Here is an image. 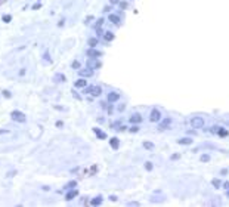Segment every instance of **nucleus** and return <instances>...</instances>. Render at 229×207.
Wrapping results in <instances>:
<instances>
[{
	"instance_id": "1",
	"label": "nucleus",
	"mask_w": 229,
	"mask_h": 207,
	"mask_svg": "<svg viewBox=\"0 0 229 207\" xmlns=\"http://www.w3.org/2000/svg\"><path fill=\"white\" fill-rule=\"evenodd\" d=\"M83 93L90 95V96H93V98H101V95H102V86H99V84H90V86H86Z\"/></svg>"
},
{
	"instance_id": "2",
	"label": "nucleus",
	"mask_w": 229,
	"mask_h": 207,
	"mask_svg": "<svg viewBox=\"0 0 229 207\" xmlns=\"http://www.w3.org/2000/svg\"><path fill=\"white\" fill-rule=\"evenodd\" d=\"M11 118H12V121H15V123H18V124L27 123V115L24 114L22 111H19V110H13L11 113Z\"/></svg>"
},
{
	"instance_id": "3",
	"label": "nucleus",
	"mask_w": 229,
	"mask_h": 207,
	"mask_svg": "<svg viewBox=\"0 0 229 207\" xmlns=\"http://www.w3.org/2000/svg\"><path fill=\"white\" fill-rule=\"evenodd\" d=\"M161 118H163V114H161L160 110H157V108L151 110V113H149V121L151 123H160Z\"/></svg>"
},
{
	"instance_id": "4",
	"label": "nucleus",
	"mask_w": 229,
	"mask_h": 207,
	"mask_svg": "<svg viewBox=\"0 0 229 207\" xmlns=\"http://www.w3.org/2000/svg\"><path fill=\"white\" fill-rule=\"evenodd\" d=\"M204 124H206V121H204V118L200 117V115H195V117L191 118V126L194 127V129H203Z\"/></svg>"
},
{
	"instance_id": "5",
	"label": "nucleus",
	"mask_w": 229,
	"mask_h": 207,
	"mask_svg": "<svg viewBox=\"0 0 229 207\" xmlns=\"http://www.w3.org/2000/svg\"><path fill=\"white\" fill-rule=\"evenodd\" d=\"M87 67H90L93 70H98L102 67V62L99 61V58H87V62H86Z\"/></svg>"
},
{
	"instance_id": "6",
	"label": "nucleus",
	"mask_w": 229,
	"mask_h": 207,
	"mask_svg": "<svg viewBox=\"0 0 229 207\" xmlns=\"http://www.w3.org/2000/svg\"><path fill=\"white\" fill-rule=\"evenodd\" d=\"M93 73H95V70L90 68V67H87V65H86V68H80V70H79V76H80V77H84V79H89V77H92V76H93Z\"/></svg>"
},
{
	"instance_id": "7",
	"label": "nucleus",
	"mask_w": 229,
	"mask_h": 207,
	"mask_svg": "<svg viewBox=\"0 0 229 207\" xmlns=\"http://www.w3.org/2000/svg\"><path fill=\"white\" fill-rule=\"evenodd\" d=\"M76 197H79V189H77V188L68 189V191L65 192V200H67V201H71V200H74Z\"/></svg>"
},
{
	"instance_id": "8",
	"label": "nucleus",
	"mask_w": 229,
	"mask_h": 207,
	"mask_svg": "<svg viewBox=\"0 0 229 207\" xmlns=\"http://www.w3.org/2000/svg\"><path fill=\"white\" fill-rule=\"evenodd\" d=\"M108 21L111 24H115V25H121V18L117 13H109L108 15Z\"/></svg>"
},
{
	"instance_id": "9",
	"label": "nucleus",
	"mask_w": 229,
	"mask_h": 207,
	"mask_svg": "<svg viewBox=\"0 0 229 207\" xmlns=\"http://www.w3.org/2000/svg\"><path fill=\"white\" fill-rule=\"evenodd\" d=\"M102 56V52H99L96 47H89L87 49V58H99Z\"/></svg>"
},
{
	"instance_id": "10",
	"label": "nucleus",
	"mask_w": 229,
	"mask_h": 207,
	"mask_svg": "<svg viewBox=\"0 0 229 207\" xmlns=\"http://www.w3.org/2000/svg\"><path fill=\"white\" fill-rule=\"evenodd\" d=\"M118 99H120V93L118 92H109L108 96H106V101L109 104H115Z\"/></svg>"
},
{
	"instance_id": "11",
	"label": "nucleus",
	"mask_w": 229,
	"mask_h": 207,
	"mask_svg": "<svg viewBox=\"0 0 229 207\" xmlns=\"http://www.w3.org/2000/svg\"><path fill=\"white\" fill-rule=\"evenodd\" d=\"M86 86H87V80H86L84 77H80L79 80L74 81V87H76V89H84Z\"/></svg>"
},
{
	"instance_id": "12",
	"label": "nucleus",
	"mask_w": 229,
	"mask_h": 207,
	"mask_svg": "<svg viewBox=\"0 0 229 207\" xmlns=\"http://www.w3.org/2000/svg\"><path fill=\"white\" fill-rule=\"evenodd\" d=\"M93 133L96 135V138L101 139V141H103V139L108 138V135H106V133H105L103 130H101L99 127H93Z\"/></svg>"
},
{
	"instance_id": "13",
	"label": "nucleus",
	"mask_w": 229,
	"mask_h": 207,
	"mask_svg": "<svg viewBox=\"0 0 229 207\" xmlns=\"http://www.w3.org/2000/svg\"><path fill=\"white\" fill-rule=\"evenodd\" d=\"M129 121H130L132 124H140V121H142V115L139 114V113H135V114L130 115Z\"/></svg>"
},
{
	"instance_id": "14",
	"label": "nucleus",
	"mask_w": 229,
	"mask_h": 207,
	"mask_svg": "<svg viewBox=\"0 0 229 207\" xmlns=\"http://www.w3.org/2000/svg\"><path fill=\"white\" fill-rule=\"evenodd\" d=\"M170 124H172V118H170V117H167V118H164V120L161 118V120H160V126H158V129H160V130L169 129V126H170Z\"/></svg>"
},
{
	"instance_id": "15",
	"label": "nucleus",
	"mask_w": 229,
	"mask_h": 207,
	"mask_svg": "<svg viewBox=\"0 0 229 207\" xmlns=\"http://www.w3.org/2000/svg\"><path fill=\"white\" fill-rule=\"evenodd\" d=\"M64 81H67V76L65 74H62V73L53 74V83H64Z\"/></svg>"
},
{
	"instance_id": "16",
	"label": "nucleus",
	"mask_w": 229,
	"mask_h": 207,
	"mask_svg": "<svg viewBox=\"0 0 229 207\" xmlns=\"http://www.w3.org/2000/svg\"><path fill=\"white\" fill-rule=\"evenodd\" d=\"M102 201H103L102 195H96V197H93L90 201H89V204H90V206H101V204H102Z\"/></svg>"
},
{
	"instance_id": "17",
	"label": "nucleus",
	"mask_w": 229,
	"mask_h": 207,
	"mask_svg": "<svg viewBox=\"0 0 229 207\" xmlns=\"http://www.w3.org/2000/svg\"><path fill=\"white\" fill-rule=\"evenodd\" d=\"M109 147H111L114 151H117L118 148H120V139L117 138V136L111 138V139H109Z\"/></svg>"
},
{
	"instance_id": "18",
	"label": "nucleus",
	"mask_w": 229,
	"mask_h": 207,
	"mask_svg": "<svg viewBox=\"0 0 229 207\" xmlns=\"http://www.w3.org/2000/svg\"><path fill=\"white\" fill-rule=\"evenodd\" d=\"M102 39L106 42V43H109V42H113V40L115 39V34L113 33V31H105L103 36H102Z\"/></svg>"
},
{
	"instance_id": "19",
	"label": "nucleus",
	"mask_w": 229,
	"mask_h": 207,
	"mask_svg": "<svg viewBox=\"0 0 229 207\" xmlns=\"http://www.w3.org/2000/svg\"><path fill=\"white\" fill-rule=\"evenodd\" d=\"M194 142V139L192 138H180L177 139V144H180V145H191Z\"/></svg>"
},
{
	"instance_id": "20",
	"label": "nucleus",
	"mask_w": 229,
	"mask_h": 207,
	"mask_svg": "<svg viewBox=\"0 0 229 207\" xmlns=\"http://www.w3.org/2000/svg\"><path fill=\"white\" fill-rule=\"evenodd\" d=\"M76 186H77V181H69V182H67V184L64 185V191L72 189V188H76Z\"/></svg>"
},
{
	"instance_id": "21",
	"label": "nucleus",
	"mask_w": 229,
	"mask_h": 207,
	"mask_svg": "<svg viewBox=\"0 0 229 207\" xmlns=\"http://www.w3.org/2000/svg\"><path fill=\"white\" fill-rule=\"evenodd\" d=\"M98 42H99L98 37H90V39L87 40V45H89V47H96L98 46Z\"/></svg>"
},
{
	"instance_id": "22",
	"label": "nucleus",
	"mask_w": 229,
	"mask_h": 207,
	"mask_svg": "<svg viewBox=\"0 0 229 207\" xmlns=\"http://www.w3.org/2000/svg\"><path fill=\"white\" fill-rule=\"evenodd\" d=\"M222 181L220 179H217V178H214V179H211V185H213V188H216V189H219V188H222Z\"/></svg>"
},
{
	"instance_id": "23",
	"label": "nucleus",
	"mask_w": 229,
	"mask_h": 207,
	"mask_svg": "<svg viewBox=\"0 0 229 207\" xmlns=\"http://www.w3.org/2000/svg\"><path fill=\"white\" fill-rule=\"evenodd\" d=\"M71 68L76 70V71H79V70L81 68V62L80 61H77V59H74V61L71 62Z\"/></svg>"
},
{
	"instance_id": "24",
	"label": "nucleus",
	"mask_w": 229,
	"mask_h": 207,
	"mask_svg": "<svg viewBox=\"0 0 229 207\" xmlns=\"http://www.w3.org/2000/svg\"><path fill=\"white\" fill-rule=\"evenodd\" d=\"M103 21H105L103 18H98V19H96V22L93 24V28H95V30H98V28H101V27H102V25H103Z\"/></svg>"
},
{
	"instance_id": "25",
	"label": "nucleus",
	"mask_w": 229,
	"mask_h": 207,
	"mask_svg": "<svg viewBox=\"0 0 229 207\" xmlns=\"http://www.w3.org/2000/svg\"><path fill=\"white\" fill-rule=\"evenodd\" d=\"M42 59H43L45 62H49V64L52 62V58H50V53H49V50H46L45 53L42 55Z\"/></svg>"
},
{
	"instance_id": "26",
	"label": "nucleus",
	"mask_w": 229,
	"mask_h": 207,
	"mask_svg": "<svg viewBox=\"0 0 229 207\" xmlns=\"http://www.w3.org/2000/svg\"><path fill=\"white\" fill-rule=\"evenodd\" d=\"M217 135L219 136H222V138H225V136H228V130H226V129H223V127H219L217 129Z\"/></svg>"
},
{
	"instance_id": "27",
	"label": "nucleus",
	"mask_w": 229,
	"mask_h": 207,
	"mask_svg": "<svg viewBox=\"0 0 229 207\" xmlns=\"http://www.w3.org/2000/svg\"><path fill=\"white\" fill-rule=\"evenodd\" d=\"M142 145H143V148H145V150H149V151L154 150V144H152V142H148V141H145V142H143Z\"/></svg>"
},
{
	"instance_id": "28",
	"label": "nucleus",
	"mask_w": 229,
	"mask_h": 207,
	"mask_svg": "<svg viewBox=\"0 0 229 207\" xmlns=\"http://www.w3.org/2000/svg\"><path fill=\"white\" fill-rule=\"evenodd\" d=\"M210 160H211V157H210L208 154H203V155L200 157V161H201V163H208Z\"/></svg>"
},
{
	"instance_id": "29",
	"label": "nucleus",
	"mask_w": 229,
	"mask_h": 207,
	"mask_svg": "<svg viewBox=\"0 0 229 207\" xmlns=\"http://www.w3.org/2000/svg\"><path fill=\"white\" fill-rule=\"evenodd\" d=\"M2 19H3V22L5 24H9L12 21V15L11 13H8V15H3V16H2Z\"/></svg>"
},
{
	"instance_id": "30",
	"label": "nucleus",
	"mask_w": 229,
	"mask_h": 207,
	"mask_svg": "<svg viewBox=\"0 0 229 207\" xmlns=\"http://www.w3.org/2000/svg\"><path fill=\"white\" fill-rule=\"evenodd\" d=\"M2 95H3V98H6V99H11V98H12V92H11V90H2Z\"/></svg>"
},
{
	"instance_id": "31",
	"label": "nucleus",
	"mask_w": 229,
	"mask_h": 207,
	"mask_svg": "<svg viewBox=\"0 0 229 207\" xmlns=\"http://www.w3.org/2000/svg\"><path fill=\"white\" fill-rule=\"evenodd\" d=\"M120 126H121V120H117V121H113V123H111V127L115 129V130H118Z\"/></svg>"
},
{
	"instance_id": "32",
	"label": "nucleus",
	"mask_w": 229,
	"mask_h": 207,
	"mask_svg": "<svg viewBox=\"0 0 229 207\" xmlns=\"http://www.w3.org/2000/svg\"><path fill=\"white\" fill-rule=\"evenodd\" d=\"M129 132H130V133H137V132H139V124H133V126L129 129Z\"/></svg>"
},
{
	"instance_id": "33",
	"label": "nucleus",
	"mask_w": 229,
	"mask_h": 207,
	"mask_svg": "<svg viewBox=\"0 0 229 207\" xmlns=\"http://www.w3.org/2000/svg\"><path fill=\"white\" fill-rule=\"evenodd\" d=\"M40 8H42V2H35L34 5L31 6V9H33V11H39Z\"/></svg>"
},
{
	"instance_id": "34",
	"label": "nucleus",
	"mask_w": 229,
	"mask_h": 207,
	"mask_svg": "<svg viewBox=\"0 0 229 207\" xmlns=\"http://www.w3.org/2000/svg\"><path fill=\"white\" fill-rule=\"evenodd\" d=\"M145 169H146L148 172H151V170L154 169V164H152L151 161H146V163H145Z\"/></svg>"
},
{
	"instance_id": "35",
	"label": "nucleus",
	"mask_w": 229,
	"mask_h": 207,
	"mask_svg": "<svg viewBox=\"0 0 229 207\" xmlns=\"http://www.w3.org/2000/svg\"><path fill=\"white\" fill-rule=\"evenodd\" d=\"M16 170H15V169H13V170H9V172L6 173V178H13V176H15V175H16Z\"/></svg>"
},
{
	"instance_id": "36",
	"label": "nucleus",
	"mask_w": 229,
	"mask_h": 207,
	"mask_svg": "<svg viewBox=\"0 0 229 207\" xmlns=\"http://www.w3.org/2000/svg\"><path fill=\"white\" fill-rule=\"evenodd\" d=\"M103 33H105V31L102 30V27H101V28H98V30H96V37H98V39H99V37H102Z\"/></svg>"
},
{
	"instance_id": "37",
	"label": "nucleus",
	"mask_w": 229,
	"mask_h": 207,
	"mask_svg": "<svg viewBox=\"0 0 229 207\" xmlns=\"http://www.w3.org/2000/svg\"><path fill=\"white\" fill-rule=\"evenodd\" d=\"M55 126H56L58 129H62V127H64V121H62V120H58L56 123H55Z\"/></svg>"
},
{
	"instance_id": "38",
	"label": "nucleus",
	"mask_w": 229,
	"mask_h": 207,
	"mask_svg": "<svg viewBox=\"0 0 229 207\" xmlns=\"http://www.w3.org/2000/svg\"><path fill=\"white\" fill-rule=\"evenodd\" d=\"M106 111H108V114H113V111H114V107H113V104H109V105L106 107Z\"/></svg>"
},
{
	"instance_id": "39",
	"label": "nucleus",
	"mask_w": 229,
	"mask_h": 207,
	"mask_svg": "<svg viewBox=\"0 0 229 207\" xmlns=\"http://www.w3.org/2000/svg\"><path fill=\"white\" fill-rule=\"evenodd\" d=\"M120 8H121V9H127V8H129V3H127V2H120Z\"/></svg>"
},
{
	"instance_id": "40",
	"label": "nucleus",
	"mask_w": 229,
	"mask_h": 207,
	"mask_svg": "<svg viewBox=\"0 0 229 207\" xmlns=\"http://www.w3.org/2000/svg\"><path fill=\"white\" fill-rule=\"evenodd\" d=\"M11 130L9 129H0V135H9Z\"/></svg>"
},
{
	"instance_id": "41",
	"label": "nucleus",
	"mask_w": 229,
	"mask_h": 207,
	"mask_svg": "<svg viewBox=\"0 0 229 207\" xmlns=\"http://www.w3.org/2000/svg\"><path fill=\"white\" fill-rule=\"evenodd\" d=\"M93 19H95V16H93V15H89V16L86 18V21H84V24H89V22H92Z\"/></svg>"
},
{
	"instance_id": "42",
	"label": "nucleus",
	"mask_w": 229,
	"mask_h": 207,
	"mask_svg": "<svg viewBox=\"0 0 229 207\" xmlns=\"http://www.w3.org/2000/svg\"><path fill=\"white\" fill-rule=\"evenodd\" d=\"M25 73H27V70L25 68L19 70V71H18V76H19V77H22V76H25Z\"/></svg>"
},
{
	"instance_id": "43",
	"label": "nucleus",
	"mask_w": 229,
	"mask_h": 207,
	"mask_svg": "<svg viewBox=\"0 0 229 207\" xmlns=\"http://www.w3.org/2000/svg\"><path fill=\"white\" fill-rule=\"evenodd\" d=\"M111 6H113L111 3H109L108 6H105V8H103V12H106V13H108V12H111Z\"/></svg>"
},
{
	"instance_id": "44",
	"label": "nucleus",
	"mask_w": 229,
	"mask_h": 207,
	"mask_svg": "<svg viewBox=\"0 0 229 207\" xmlns=\"http://www.w3.org/2000/svg\"><path fill=\"white\" fill-rule=\"evenodd\" d=\"M228 173H229L228 169H222V170H220V175H222V176H226Z\"/></svg>"
},
{
	"instance_id": "45",
	"label": "nucleus",
	"mask_w": 229,
	"mask_h": 207,
	"mask_svg": "<svg viewBox=\"0 0 229 207\" xmlns=\"http://www.w3.org/2000/svg\"><path fill=\"white\" fill-rule=\"evenodd\" d=\"M170 158H172V160H179V158H180V155H179V154H173Z\"/></svg>"
},
{
	"instance_id": "46",
	"label": "nucleus",
	"mask_w": 229,
	"mask_h": 207,
	"mask_svg": "<svg viewBox=\"0 0 229 207\" xmlns=\"http://www.w3.org/2000/svg\"><path fill=\"white\" fill-rule=\"evenodd\" d=\"M120 2H121V0H109V3H111L113 6H114V5H120Z\"/></svg>"
},
{
	"instance_id": "47",
	"label": "nucleus",
	"mask_w": 229,
	"mask_h": 207,
	"mask_svg": "<svg viewBox=\"0 0 229 207\" xmlns=\"http://www.w3.org/2000/svg\"><path fill=\"white\" fill-rule=\"evenodd\" d=\"M124 110H126V105H123V104H121V105L118 107V111H120V113H123Z\"/></svg>"
},
{
	"instance_id": "48",
	"label": "nucleus",
	"mask_w": 229,
	"mask_h": 207,
	"mask_svg": "<svg viewBox=\"0 0 229 207\" xmlns=\"http://www.w3.org/2000/svg\"><path fill=\"white\" fill-rule=\"evenodd\" d=\"M64 24H65V19L62 18V19H61V21L58 22V27H64Z\"/></svg>"
},
{
	"instance_id": "49",
	"label": "nucleus",
	"mask_w": 229,
	"mask_h": 207,
	"mask_svg": "<svg viewBox=\"0 0 229 207\" xmlns=\"http://www.w3.org/2000/svg\"><path fill=\"white\" fill-rule=\"evenodd\" d=\"M72 96H74V98H77L79 101H80V99H81V96H80V95H79V93H76V92H72Z\"/></svg>"
},
{
	"instance_id": "50",
	"label": "nucleus",
	"mask_w": 229,
	"mask_h": 207,
	"mask_svg": "<svg viewBox=\"0 0 229 207\" xmlns=\"http://www.w3.org/2000/svg\"><path fill=\"white\" fill-rule=\"evenodd\" d=\"M222 186H223L225 189H229V182H223V184H222Z\"/></svg>"
},
{
	"instance_id": "51",
	"label": "nucleus",
	"mask_w": 229,
	"mask_h": 207,
	"mask_svg": "<svg viewBox=\"0 0 229 207\" xmlns=\"http://www.w3.org/2000/svg\"><path fill=\"white\" fill-rule=\"evenodd\" d=\"M129 206H139V203H137V201H130Z\"/></svg>"
},
{
	"instance_id": "52",
	"label": "nucleus",
	"mask_w": 229,
	"mask_h": 207,
	"mask_svg": "<svg viewBox=\"0 0 229 207\" xmlns=\"http://www.w3.org/2000/svg\"><path fill=\"white\" fill-rule=\"evenodd\" d=\"M103 121H105V118H103V117H98V123H101V124H102Z\"/></svg>"
},
{
	"instance_id": "53",
	"label": "nucleus",
	"mask_w": 229,
	"mask_h": 207,
	"mask_svg": "<svg viewBox=\"0 0 229 207\" xmlns=\"http://www.w3.org/2000/svg\"><path fill=\"white\" fill-rule=\"evenodd\" d=\"M42 189H43V191H50V186L45 185V186H42Z\"/></svg>"
},
{
	"instance_id": "54",
	"label": "nucleus",
	"mask_w": 229,
	"mask_h": 207,
	"mask_svg": "<svg viewBox=\"0 0 229 207\" xmlns=\"http://www.w3.org/2000/svg\"><path fill=\"white\" fill-rule=\"evenodd\" d=\"M109 200H111V201H117V197H115V195H109Z\"/></svg>"
},
{
	"instance_id": "55",
	"label": "nucleus",
	"mask_w": 229,
	"mask_h": 207,
	"mask_svg": "<svg viewBox=\"0 0 229 207\" xmlns=\"http://www.w3.org/2000/svg\"><path fill=\"white\" fill-rule=\"evenodd\" d=\"M226 197H229V189H226Z\"/></svg>"
}]
</instances>
